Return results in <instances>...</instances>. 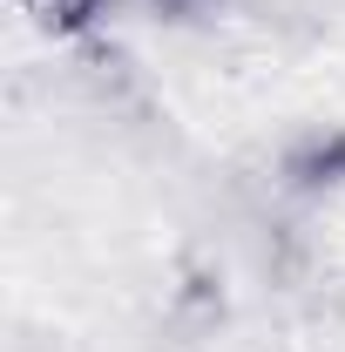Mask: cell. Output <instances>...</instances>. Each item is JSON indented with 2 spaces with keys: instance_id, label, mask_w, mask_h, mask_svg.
<instances>
[{
  "instance_id": "cell-1",
  "label": "cell",
  "mask_w": 345,
  "mask_h": 352,
  "mask_svg": "<svg viewBox=\"0 0 345 352\" xmlns=\"http://www.w3.org/2000/svg\"><path fill=\"white\" fill-rule=\"evenodd\" d=\"M285 176H291V190H339L345 183V129L298 135L285 149Z\"/></svg>"
},
{
  "instance_id": "cell-2",
  "label": "cell",
  "mask_w": 345,
  "mask_h": 352,
  "mask_svg": "<svg viewBox=\"0 0 345 352\" xmlns=\"http://www.w3.org/2000/svg\"><path fill=\"white\" fill-rule=\"evenodd\" d=\"M34 14H41L47 34H88L95 21H109L115 14V0H27Z\"/></svg>"
},
{
  "instance_id": "cell-3",
  "label": "cell",
  "mask_w": 345,
  "mask_h": 352,
  "mask_svg": "<svg viewBox=\"0 0 345 352\" xmlns=\"http://www.w3.org/2000/svg\"><path fill=\"white\" fill-rule=\"evenodd\" d=\"M149 14H163V21H203V14H216L223 0H142Z\"/></svg>"
}]
</instances>
